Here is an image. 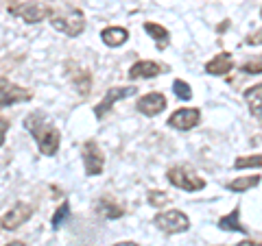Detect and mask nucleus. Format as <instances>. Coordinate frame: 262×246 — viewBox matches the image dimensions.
Here are the masks:
<instances>
[{
    "label": "nucleus",
    "mask_w": 262,
    "mask_h": 246,
    "mask_svg": "<svg viewBox=\"0 0 262 246\" xmlns=\"http://www.w3.org/2000/svg\"><path fill=\"white\" fill-rule=\"evenodd\" d=\"M24 129L33 135V139H35V144H37V149L42 155H46V157L57 155L59 142H61V133L42 111H33L31 116L24 120Z\"/></svg>",
    "instance_id": "f257e3e1"
},
{
    "label": "nucleus",
    "mask_w": 262,
    "mask_h": 246,
    "mask_svg": "<svg viewBox=\"0 0 262 246\" xmlns=\"http://www.w3.org/2000/svg\"><path fill=\"white\" fill-rule=\"evenodd\" d=\"M51 24L57 31H61L63 35L79 37L81 33L85 31V15H83V11H79V9H68L63 13L55 11L53 18H51Z\"/></svg>",
    "instance_id": "f03ea898"
},
{
    "label": "nucleus",
    "mask_w": 262,
    "mask_h": 246,
    "mask_svg": "<svg viewBox=\"0 0 262 246\" xmlns=\"http://www.w3.org/2000/svg\"><path fill=\"white\" fill-rule=\"evenodd\" d=\"M166 177L175 187H179V190H184V192H199V190L206 187V179H203L201 175H196V172L192 168H188V166L168 168Z\"/></svg>",
    "instance_id": "7ed1b4c3"
},
{
    "label": "nucleus",
    "mask_w": 262,
    "mask_h": 246,
    "mask_svg": "<svg viewBox=\"0 0 262 246\" xmlns=\"http://www.w3.org/2000/svg\"><path fill=\"white\" fill-rule=\"evenodd\" d=\"M153 225L164 233H184L190 227V218L179 209H168V211H160L153 218Z\"/></svg>",
    "instance_id": "20e7f679"
},
{
    "label": "nucleus",
    "mask_w": 262,
    "mask_h": 246,
    "mask_svg": "<svg viewBox=\"0 0 262 246\" xmlns=\"http://www.w3.org/2000/svg\"><path fill=\"white\" fill-rule=\"evenodd\" d=\"M9 13L18 15V18H22L29 24H37V22H42L46 18H53L55 11L48 5H42V3H22V5L9 7Z\"/></svg>",
    "instance_id": "39448f33"
},
{
    "label": "nucleus",
    "mask_w": 262,
    "mask_h": 246,
    "mask_svg": "<svg viewBox=\"0 0 262 246\" xmlns=\"http://www.w3.org/2000/svg\"><path fill=\"white\" fill-rule=\"evenodd\" d=\"M81 157H83V168H85V175L88 177H98L105 168V157H103V151L101 146L92 139H88L81 149Z\"/></svg>",
    "instance_id": "423d86ee"
},
{
    "label": "nucleus",
    "mask_w": 262,
    "mask_h": 246,
    "mask_svg": "<svg viewBox=\"0 0 262 246\" xmlns=\"http://www.w3.org/2000/svg\"><path fill=\"white\" fill-rule=\"evenodd\" d=\"M27 101H31L29 89L11 83L9 79H0V109L11 107L15 103H27Z\"/></svg>",
    "instance_id": "0eeeda50"
},
{
    "label": "nucleus",
    "mask_w": 262,
    "mask_h": 246,
    "mask_svg": "<svg viewBox=\"0 0 262 246\" xmlns=\"http://www.w3.org/2000/svg\"><path fill=\"white\" fill-rule=\"evenodd\" d=\"M31 216H33V207H31V205L15 203L13 207L7 211L3 218H0V227H3L5 231H15V229H20Z\"/></svg>",
    "instance_id": "6e6552de"
},
{
    "label": "nucleus",
    "mask_w": 262,
    "mask_h": 246,
    "mask_svg": "<svg viewBox=\"0 0 262 246\" xmlns=\"http://www.w3.org/2000/svg\"><path fill=\"white\" fill-rule=\"evenodd\" d=\"M201 122V111L196 107H182L170 113L168 127H173L177 131H190Z\"/></svg>",
    "instance_id": "1a4fd4ad"
},
{
    "label": "nucleus",
    "mask_w": 262,
    "mask_h": 246,
    "mask_svg": "<svg viewBox=\"0 0 262 246\" xmlns=\"http://www.w3.org/2000/svg\"><path fill=\"white\" fill-rule=\"evenodd\" d=\"M138 92V89L134 85H127V87H110L107 89V94L103 96V101L96 105V109H94V116L96 118H103L105 113H107L114 105H116L118 101H122V98H129V96H134Z\"/></svg>",
    "instance_id": "9d476101"
},
{
    "label": "nucleus",
    "mask_w": 262,
    "mask_h": 246,
    "mask_svg": "<svg viewBox=\"0 0 262 246\" xmlns=\"http://www.w3.org/2000/svg\"><path fill=\"white\" fill-rule=\"evenodd\" d=\"M166 96L160 94V92H151V94H144L138 98V103H136V109L142 113V116H149V118H155V116H160V113L166 109Z\"/></svg>",
    "instance_id": "9b49d317"
},
{
    "label": "nucleus",
    "mask_w": 262,
    "mask_h": 246,
    "mask_svg": "<svg viewBox=\"0 0 262 246\" xmlns=\"http://www.w3.org/2000/svg\"><path fill=\"white\" fill-rule=\"evenodd\" d=\"M66 68H70L68 70V79H70V83L75 85V89L81 96H88L90 92H92V75H90V70L79 68V65H75L72 61L66 63Z\"/></svg>",
    "instance_id": "f8f14e48"
},
{
    "label": "nucleus",
    "mask_w": 262,
    "mask_h": 246,
    "mask_svg": "<svg viewBox=\"0 0 262 246\" xmlns=\"http://www.w3.org/2000/svg\"><path fill=\"white\" fill-rule=\"evenodd\" d=\"M164 72V68L160 63H155V61H149V59H142V61H136L134 65H131V70H129V79H155V77H160Z\"/></svg>",
    "instance_id": "ddd939ff"
},
{
    "label": "nucleus",
    "mask_w": 262,
    "mask_h": 246,
    "mask_svg": "<svg viewBox=\"0 0 262 246\" xmlns=\"http://www.w3.org/2000/svg\"><path fill=\"white\" fill-rule=\"evenodd\" d=\"M229 70H234V59L229 53H219L214 59L206 63V72L212 77H225Z\"/></svg>",
    "instance_id": "4468645a"
},
{
    "label": "nucleus",
    "mask_w": 262,
    "mask_h": 246,
    "mask_svg": "<svg viewBox=\"0 0 262 246\" xmlns=\"http://www.w3.org/2000/svg\"><path fill=\"white\" fill-rule=\"evenodd\" d=\"M101 39H103V44H105V46L118 48V46H122V44H127L129 31H127V29H122V27H107V29H103Z\"/></svg>",
    "instance_id": "2eb2a0df"
},
{
    "label": "nucleus",
    "mask_w": 262,
    "mask_h": 246,
    "mask_svg": "<svg viewBox=\"0 0 262 246\" xmlns=\"http://www.w3.org/2000/svg\"><path fill=\"white\" fill-rule=\"evenodd\" d=\"M245 101L249 105V111L262 122V83L251 85L247 92H245Z\"/></svg>",
    "instance_id": "dca6fc26"
},
{
    "label": "nucleus",
    "mask_w": 262,
    "mask_h": 246,
    "mask_svg": "<svg viewBox=\"0 0 262 246\" xmlns=\"http://www.w3.org/2000/svg\"><path fill=\"white\" fill-rule=\"evenodd\" d=\"M238 214H241L238 209H232L227 216L219 218V229H225V231H238V233H245V231H247V229H245V227L241 225Z\"/></svg>",
    "instance_id": "f3484780"
},
{
    "label": "nucleus",
    "mask_w": 262,
    "mask_h": 246,
    "mask_svg": "<svg viewBox=\"0 0 262 246\" xmlns=\"http://www.w3.org/2000/svg\"><path fill=\"white\" fill-rule=\"evenodd\" d=\"M260 183V177L258 175H251V177H238L234 181L227 183V190L229 192H247L251 187H256Z\"/></svg>",
    "instance_id": "a211bd4d"
},
{
    "label": "nucleus",
    "mask_w": 262,
    "mask_h": 246,
    "mask_svg": "<svg viewBox=\"0 0 262 246\" xmlns=\"http://www.w3.org/2000/svg\"><path fill=\"white\" fill-rule=\"evenodd\" d=\"M144 31L149 33V35L155 39V42H158V46L160 48H164L168 44V31L162 27V24H155V22H144Z\"/></svg>",
    "instance_id": "6ab92c4d"
},
{
    "label": "nucleus",
    "mask_w": 262,
    "mask_h": 246,
    "mask_svg": "<svg viewBox=\"0 0 262 246\" xmlns=\"http://www.w3.org/2000/svg\"><path fill=\"white\" fill-rule=\"evenodd\" d=\"M98 211H101V214H103L105 218H110V220H114V218H120L122 214H125V209H122L120 205L112 203V201H107V199L98 201Z\"/></svg>",
    "instance_id": "aec40b11"
},
{
    "label": "nucleus",
    "mask_w": 262,
    "mask_h": 246,
    "mask_svg": "<svg viewBox=\"0 0 262 246\" xmlns=\"http://www.w3.org/2000/svg\"><path fill=\"white\" fill-rule=\"evenodd\" d=\"M236 170H245V168H262V155H245L234 161Z\"/></svg>",
    "instance_id": "412c9836"
},
{
    "label": "nucleus",
    "mask_w": 262,
    "mask_h": 246,
    "mask_svg": "<svg viewBox=\"0 0 262 246\" xmlns=\"http://www.w3.org/2000/svg\"><path fill=\"white\" fill-rule=\"evenodd\" d=\"M146 199H149V205H153L155 209H162V207H166V203H170L166 192H160V190H151L146 194Z\"/></svg>",
    "instance_id": "4be33fe9"
},
{
    "label": "nucleus",
    "mask_w": 262,
    "mask_h": 246,
    "mask_svg": "<svg viewBox=\"0 0 262 246\" xmlns=\"http://www.w3.org/2000/svg\"><path fill=\"white\" fill-rule=\"evenodd\" d=\"M173 92L177 94L179 101H190V98H192V89H190V85H188L186 81H182V79H177L175 83H173Z\"/></svg>",
    "instance_id": "5701e85b"
},
{
    "label": "nucleus",
    "mask_w": 262,
    "mask_h": 246,
    "mask_svg": "<svg viewBox=\"0 0 262 246\" xmlns=\"http://www.w3.org/2000/svg\"><path fill=\"white\" fill-rule=\"evenodd\" d=\"M70 216V205L68 203H61V207H57L55 216H53V229H59L66 220Z\"/></svg>",
    "instance_id": "b1692460"
},
{
    "label": "nucleus",
    "mask_w": 262,
    "mask_h": 246,
    "mask_svg": "<svg viewBox=\"0 0 262 246\" xmlns=\"http://www.w3.org/2000/svg\"><path fill=\"white\" fill-rule=\"evenodd\" d=\"M241 70H243V72H247V75H260V72H262V55L256 57V59L247 61V63H243V68H241Z\"/></svg>",
    "instance_id": "393cba45"
},
{
    "label": "nucleus",
    "mask_w": 262,
    "mask_h": 246,
    "mask_svg": "<svg viewBox=\"0 0 262 246\" xmlns=\"http://www.w3.org/2000/svg\"><path fill=\"white\" fill-rule=\"evenodd\" d=\"M245 44L247 46H260L262 44V31H256V33H251V35H247Z\"/></svg>",
    "instance_id": "a878e982"
},
{
    "label": "nucleus",
    "mask_w": 262,
    "mask_h": 246,
    "mask_svg": "<svg viewBox=\"0 0 262 246\" xmlns=\"http://www.w3.org/2000/svg\"><path fill=\"white\" fill-rule=\"evenodd\" d=\"M7 131H9V120H7V118H0V149H3V144H5Z\"/></svg>",
    "instance_id": "bb28decb"
},
{
    "label": "nucleus",
    "mask_w": 262,
    "mask_h": 246,
    "mask_svg": "<svg viewBox=\"0 0 262 246\" xmlns=\"http://www.w3.org/2000/svg\"><path fill=\"white\" fill-rule=\"evenodd\" d=\"M236 246H262V242H253V240H243L241 244H236Z\"/></svg>",
    "instance_id": "cd10ccee"
},
{
    "label": "nucleus",
    "mask_w": 262,
    "mask_h": 246,
    "mask_svg": "<svg viewBox=\"0 0 262 246\" xmlns=\"http://www.w3.org/2000/svg\"><path fill=\"white\" fill-rule=\"evenodd\" d=\"M114 246H138L136 242H118V244H114Z\"/></svg>",
    "instance_id": "c85d7f7f"
},
{
    "label": "nucleus",
    "mask_w": 262,
    "mask_h": 246,
    "mask_svg": "<svg viewBox=\"0 0 262 246\" xmlns=\"http://www.w3.org/2000/svg\"><path fill=\"white\" fill-rule=\"evenodd\" d=\"M7 246H27V244H24V242H20V240H15V242H9Z\"/></svg>",
    "instance_id": "c756f323"
},
{
    "label": "nucleus",
    "mask_w": 262,
    "mask_h": 246,
    "mask_svg": "<svg viewBox=\"0 0 262 246\" xmlns=\"http://www.w3.org/2000/svg\"><path fill=\"white\" fill-rule=\"evenodd\" d=\"M260 18H262V11H260Z\"/></svg>",
    "instance_id": "7c9ffc66"
}]
</instances>
